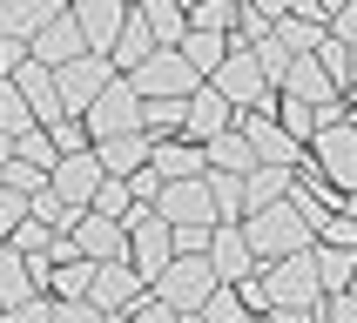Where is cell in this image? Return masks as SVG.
I'll use <instances>...</instances> for the list:
<instances>
[{"instance_id":"cell-40","label":"cell","mask_w":357,"mask_h":323,"mask_svg":"<svg viewBox=\"0 0 357 323\" xmlns=\"http://www.w3.org/2000/svg\"><path fill=\"white\" fill-rule=\"evenodd\" d=\"M0 182H7V189H20V196H40V189H47V168H34V162H7V168H0Z\"/></svg>"},{"instance_id":"cell-11","label":"cell","mask_w":357,"mask_h":323,"mask_svg":"<svg viewBox=\"0 0 357 323\" xmlns=\"http://www.w3.org/2000/svg\"><path fill=\"white\" fill-rule=\"evenodd\" d=\"M155 290H149V276H142L135 262H101L95 269V290H88V303L95 310H108V317H128L135 303H149Z\"/></svg>"},{"instance_id":"cell-9","label":"cell","mask_w":357,"mask_h":323,"mask_svg":"<svg viewBox=\"0 0 357 323\" xmlns=\"http://www.w3.org/2000/svg\"><path fill=\"white\" fill-rule=\"evenodd\" d=\"M108 81H115V61L108 54H81V61H68V68H54L61 115H88V108L108 95Z\"/></svg>"},{"instance_id":"cell-45","label":"cell","mask_w":357,"mask_h":323,"mask_svg":"<svg viewBox=\"0 0 357 323\" xmlns=\"http://www.w3.org/2000/svg\"><path fill=\"white\" fill-rule=\"evenodd\" d=\"M54 323H108V310H95V303H54Z\"/></svg>"},{"instance_id":"cell-36","label":"cell","mask_w":357,"mask_h":323,"mask_svg":"<svg viewBox=\"0 0 357 323\" xmlns=\"http://www.w3.org/2000/svg\"><path fill=\"white\" fill-rule=\"evenodd\" d=\"M317 61H324V74L337 81L344 95L357 88V61H351V47H344V40H324V47H317Z\"/></svg>"},{"instance_id":"cell-7","label":"cell","mask_w":357,"mask_h":323,"mask_svg":"<svg viewBox=\"0 0 357 323\" xmlns=\"http://www.w3.org/2000/svg\"><path fill=\"white\" fill-rule=\"evenodd\" d=\"M128 81L142 88V101H189V95L202 88V74L182 61V47H155V54L142 61Z\"/></svg>"},{"instance_id":"cell-26","label":"cell","mask_w":357,"mask_h":323,"mask_svg":"<svg viewBox=\"0 0 357 323\" xmlns=\"http://www.w3.org/2000/svg\"><path fill=\"white\" fill-rule=\"evenodd\" d=\"M270 34H277V47H283L290 61H303V54H317L324 40H331V27H317V20H303V14H283Z\"/></svg>"},{"instance_id":"cell-13","label":"cell","mask_w":357,"mask_h":323,"mask_svg":"<svg viewBox=\"0 0 357 323\" xmlns=\"http://www.w3.org/2000/svg\"><path fill=\"white\" fill-rule=\"evenodd\" d=\"M209 269H216V283H250L263 269L257 249H250V236H243V222H216V236H209Z\"/></svg>"},{"instance_id":"cell-50","label":"cell","mask_w":357,"mask_h":323,"mask_svg":"<svg viewBox=\"0 0 357 323\" xmlns=\"http://www.w3.org/2000/svg\"><path fill=\"white\" fill-rule=\"evenodd\" d=\"M243 7H250V14H263L270 27H277L283 14H297V0H243Z\"/></svg>"},{"instance_id":"cell-54","label":"cell","mask_w":357,"mask_h":323,"mask_svg":"<svg viewBox=\"0 0 357 323\" xmlns=\"http://www.w3.org/2000/svg\"><path fill=\"white\" fill-rule=\"evenodd\" d=\"M108 323H128V317H108Z\"/></svg>"},{"instance_id":"cell-51","label":"cell","mask_w":357,"mask_h":323,"mask_svg":"<svg viewBox=\"0 0 357 323\" xmlns=\"http://www.w3.org/2000/svg\"><path fill=\"white\" fill-rule=\"evenodd\" d=\"M270 323H324L317 310H270Z\"/></svg>"},{"instance_id":"cell-16","label":"cell","mask_w":357,"mask_h":323,"mask_svg":"<svg viewBox=\"0 0 357 323\" xmlns=\"http://www.w3.org/2000/svg\"><path fill=\"white\" fill-rule=\"evenodd\" d=\"M236 121H243V108H236V101H222L216 88L202 81L196 95H189V121H182V135H189V141H202V148H209V141H216V135H229Z\"/></svg>"},{"instance_id":"cell-49","label":"cell","mask_w":357,"mask_h":323,"mask_svg":"<svg viewBox=\"0 0 357 323\" xmlns=\"http://www.w3.org/2000/svg\"><path fill=\"white\" fill-rule=\"evenodd\" d=\"M331 40H344V47H357V0L344 7L337 20H331Z\"/></svg>"},{"instance_id":"cell-30","label":"cell","mask_w":357,"mask_h":323,"mask_svg":"<svg viewBox=\"0 0 357 323\" xmlns=\"http://www.w3.org/2000/svg\"><path fill=\"white\" fill-rule=\"evenodd\" d=\"M229 47H236L229 34H196V27H189V40H182V61H189L202 81H216V68L229 61Z\"/></svg>"},{"instance_id":"cell-38","label":"cell","mask_w":357,"mask_h":323,"mask_svg":"<svg viewBox=\"0 0 357 323\" xmlns=\"http://www.w3.org/2000/svg\"><path fill=\"white\" fill-rule=\"evenodd\" d=\"M27 216H34V196H20V189H7V182H0V236L14 242V229H20Z\"/></svg>"},{"instance_id":"cell-19","label":"cell","mask_w":357,"mask_h":323,"mask_svg":"<svg viewBox=\"0 0 357 323\" xmlns=\"http://www.w3.org/2000/svg\"><path fill=\"white\" fill-rule=\"evenodd\" d=\"M277 95L310 101V108H331V101H344V88L324 74V61H317V54H303V61H290V74H283V88H277Z\"/></svg>"},{"instance_id":"cell-35","label":"cell","mask_w":357,"mask_h":323,"mask_svg":"<svg viewBox=\"0 0 357 323\" xmlns=\"http://www.w3.org/2000/svg\"><path fill=\"white\" fill-rule=\"evenodd\" d=\"M250 317H257V310L243 303V290H236V283H222L216 297L202 303V323H250Z\"/></svg>"},{"instance_id":"cell-24","label":"cell","mask_w":357,"mask_h":323,"mask_svg":"<svg viewBox=\"0 0 357 323\" xmlns=\"http://www.w3.org/2000/svg\"><path fill=\"white\" fill-rule=\"evenodd\" d=\"M95 269H101V262H88V256L54 262V269H47V303H88V290H95Z\"/></svg>"},{"instance_id":"cell-33","label":"cell","mask_w":357,"mask_h":323,"mask_svg":"<svg viewBox=\"0 0 357 323\" xmlns=\"http://www.w3.org/2000/svg\"><path fill=\"white\" fill-rule=\"evenodd\" d=\"M182 121H189V101H149V108H142V135L149 141H176Z\"/></svg>"},{"instance_id":"cell-25","label":"cell","mask_w":357,"mask_h":323,"mask_svg":"<svg viewBox=\"0 0 357 323\" xmlns=\"http://www.w3.org/2000/svg\"><path fill=\"white\" fill-rule=\"evenodd\" d=\"M202 155H209V168H216V175H250V168H263V162H257V148L243 141V128L216 135L209 148H202Z\"/></svg>"},{"instance_id":"cell-3","label":"cell","mask_w":357,"mask_h":323,"mask_svg":"<svg viewBox=\"0 0 357 323\" xmlns=\"http://www.w3.org/2000/svg\"><path fill=\"white\" fill-rule=\"evenodd\" d=\"M303 175L317 182V189H331V196H357V115L337 121V128H324L317 141H310V168Z\"/></svg>"},{"instance_id":"cell-37","label":"cell","mask_w":357,"mask_h":323,"mask_svg":"<svg viewBox=\"0 0 357 323\" xmlns=\"http://www.w3.org/2000/svg\"><path fill=\"white\" fill-rule=\"evenodd\" d=\"M47 135H54V148H61V155H88V148H95V135H88V121H81V115H61Z\"/></svg>"},{"instance_id":"cell-6","label":"cell","mask_w":357,"mask_h":323,"mask_svg":"<svg viewBox=\"0 0 357 323\" xmlns=\"http://www.w3.org/2000/svg\"><path fill=\"white\" fill-rule=\"evenodd\" d=\"M142 108H149L142 88L128 74H115V81H108V95H101L81 121H88V135H95V148H101V141H115V135H142Z\"/></svg>"},{"instance_id":"cell-58","label":"cell","mask_w":357,"mask_h":323,"mask_svg":"<svg viewBox=\"0 0 357 323\" xmlns=\"http://www.w3.org/2000/svg\"><path fill=\"white\" fill-rule=\"evenodd\" d=\"M189 7H196V0H189Z\"/></svg>"},{"instance_id":"cell-15","label":"cell","mask_w":357,"mask_h":323,"mask_svg":"<svg viewBox=\"0 0 357 323\" xmlns=\"http://www.w3.org/2000/svg\"><path fill=\"white\" fill-rule=\"evenodd\" d=\"M155 209H162V222H176V229H216V202H209V175H202V182H169Z\"/></svg>"},{"instance_id":"cell-17","label":"cell","mask_w":357,"mask_h":323,"mask_svg":"<svg viewBox=\"0 0 357 323\" xmlns=\"http://www.w3.org/2000/svg\"><path fill=\"white\" fill-rule=\"evenodd\" d=\"M149 168L162 175V189H169V182H202V175H209V155H202V141L176 135V141H155Z\"/></svg>"},{"instance_id":"cell-31","label":"cell","mask_w":357,"mask_h":323,"mask_svg":"<svg viewBox=\"0 0 357 323\" xmlns=\"http://www.w3.org/2000/svg\"><path fill=\"white\" fill-rule=\"evenodd\" d=\"M209 202H216V222H243L250 216V175H216L209 168Z\"/></svg>"},{"instance_id":"cell-42","label":"cell","mask_w":357,"mask_h":323,"mask_svg":"<svg viewBox=\"0 0 357 323\" xmlns=\"http://www.w3.org/2000/svg\"><path fill=\"white\" fill-rule=\"evenodd\" d=\"M317 242H324V249H357V216H344V209H337V216H324Z\"/></svg>"},{"instance_id":"cell-34","label":"cell","mask_w":357,"mask_h":323,"mask_svg":"<svg viewBox=\"0 0 357 323\" xmlns=\"http://www.w3.org/2000/svg\"><path fill=\"white\" fill-rule=\"evenodd\" d=\"M81 216H88V209H68L54 189H40V196H34V222H47L54 236H75V229H81Z\"/></svg>"},{"instance_id":"cell-18","label":"cell","mask_w":357,"mask_h":323,"mask_svg":"<svg viewBox=\"0 0 357 323\" xmlns=\"http://www.w3.org/2000/svg\"><path fill=\"white\" fill-rule=\"evenodd\" d=\"M61 14H68V0H0V34L34 47V34H40V27H54Z\"/></svg>"},{"instance_id":"cell-32","label":"cell","mask_w":357,"mask_h":323,"mask_svg":"<svg viewBox=\"0 0 357 323\" xmlns=\"http://www.w3.org/2000/svg\"><path fill=\"white\" fill-rule=\"evenodd\" d=\"M290 189H297V175H290V168H270V162H263V168H250V216H257V209H270V202H290Z\"/></svg>"},{"instance_id":"cell-2","label":"cell","mask_w":357,"mask_h":323,"mask_svg":"<svg viewBox=\"0 0 357 323\" xmlns=\"http://www.w3.org/2000/svg\"><path fill=\"white\" fill-rule=\"evenodd\" d=\"M243 236H250L257 262H283V256H310L317 249V229L297 216V202H270L257 216H243Z\"/></svg>"},{"instance_id":"cell-46","label":"cell","mask_w":357,"mask_h":323,"mask_svg":"<svg viewBox=\"0 0 357 323\" xmlns=\"http://www.w3.org/2000/svg\"><path fill=\"white\" fill-rule=\"evenodd\" d=\"M128 189H135V202H142V209H155V202H162V175H155V168L128 175Z\"/></svg>"},{"instance_id":"cell-44","label":"cell","mask_w":357,"mask_h":323,"mask_svg":"<svg viewBox=\"0 0 357 323\" xmlns=\"http://www.w3.org/2000/svg\"><path fill=\"white\" fill-rule=\"evenodd\" d=\"M176 229V222H169ZM209 236L216 229H176V256H209Z\"/></svg>"},{"instance_id":"cell-48","label":"cell","mask_w":357,"mask_h":323,"mask_svg":"<svg viewBox=\"0 0 357 323\" xmlns=\"http://www.w3.org/2000/svg\"><path fill=\"white\" fill-rule=\"evenodd\" d=\"M324 323H357V297L344 290V297H324V310H317Z\"/></svg>"},{"instance_id":"cell-47","label":"cell","mask_w":357,"mask_h":323,"mask_svg":"<svg viewBox=\"0 0 357 323\" xmlns=\"http://www.w3.org/2000/svg\"><path fill=\"white\" fill-rule=\"evenodd\" d=\"M128 323H182V317H176L162 297H149V303H135V310H128Z\"/></svg>"},{"instance_id":"cell-1","label":"cell","mask_w":357,"mask_h":323,"mask_svg":"<svg viewBox=\"0 0 357 323\" xmlns=\"http://www.w3.org/2000/svg\"><path fill=\"white\" fill-rule=\"evenodd\" d=\"M243 303L270 317V310H317L324 303V283H317V262L310 256H283V262H263L257 276L243 283Z\"/></svg>"},{"instance_id":"cell-29","label":"cell","mask_w":357,"mask_h":323,"mask_svg":"<svg viewBox=\"0 0 357 323\" xmlns=\"http://www.w3.org/2000/svg\"><path fill=\"white\" fill-rule=\"evenodd\" d=\"M149 54H155V34H149V20H142V14H128V27H121V40H115V54H108V61H115V74H135Z\"/></svg>"},{"instance_id":"cell-57","label":"cell","mask_w":357,"mask_h":323,"mask_svg":"<svg viewBox=\"0 0 357 323\" xmlns=\"http://www.w3.org/2000/svg\"><path fill=\"white\" fill-rule=\"evenodd\" d=\"M351 297H357V283H351Z\"/></svg>"},{"instance_id":"cell-20","label":"cell","mask_w":357,"mask_h":323,"mask_svg":"<svg viewBox=\"0 0 357 323\" xmlns=\"http://www.w3.org/2000/svg\"><path fill=\"white\" fill-rule=\"evenodd\" d=\"M81 54H88V34H81L75 7H68L54 27H40V34H34V61H40V68H68V61H81Z\"/></svg>"},{"instance_id":"cell-21","label":"cell","mask_w":357,"mask_h":323,"mask_svg":"<svg viewBox=\"0 0 357 323\" xmlns=\"http://www.w3.org/2000/svg\"><path fill=\"white\" fill-rule=\"evenodd\" d=\"M75 249H81L88 262H128V229L88 209V216H81V229H75Z\"/></svg>"},{"instance_id":"cell-43","label":"cell","mask_w":357,"mask_h":323,"mask_svg":"<svg viewBox=\"0 0 357 323\" xmlns=\"http://www.w3.org/2000/svg\"><path fill=\"white\" fill-rule=\"evenodd\" d=\"M0 323H54V303L34 297V303H20V310H0Z\"/></svg>"},{"instance_id":"cell-56","label":"cell","mask_w":357,"mask_h":323,"mask_svg":"<svg viewBox=\"0 0 357 323\" xmlns=\"http://www.w3.org/2000/svg\"><path fill=\"white\" fill-rule=\"evenodd\" d=\"M182 323H202V317H182Z\"/></svg>"},{"instance_id":"cell-10","label":"cell","mask_w":357,"mask_h":323,"mask_svg":"<svg viewBox=\"0 0 357 323\" xmlns=\"http://www.w3.org/2000/svg\"><path fill=\"white\" fill-rule=\"evenodd\" d=\"M128 262L149 276V290H155V276L176 262V229L162 222V209H135V222H128Z\"/></svg>"},{"instance_id":"cell-5","label":"cell","mask_w":357,"mask_h":323,"mask_svg":"<svg viewBox=\"0 0 357 323\" xmlns=\"http://www.w3.org/2000/svg\"><path fill=\"white\" fill-rule=\"evenodd\" d=\"M222 283H216V269H209V256H176L169 269L155 276V297L176 310V317H202V303L216 297Z\"/></svg>"},{"instance_id":"cell-55","label":"cell","mask_w":357,"mask_h":323,"mask_svg":"<svg viewBox=\"0 0 357 323\" xmlns=\"http://www.w3.org/2000/svg\"><path fill=\"white\" fill-rule=\"evenodd\" d=\"M250 323H270V317H250Z\"/></svg>"},{"instance_id":"cell-23","label":"cell","mask_w":357,"mask_h":323,"mask_svg":"<svg viewBox=\"0 0 357 323\" xmlns=\"http://www.w3.org/2000/svg\"><path fill=\"white\" fill-rule=\"evenodd\" d=\"M95 155H101V168H108L115 182H128V175H142V168H149L155 141H149V135H115V141H101Z\"/></svg>"},{"instance_id":"cell-53","label":"cell","mask_w":357,"mask_h":323,"mask_svg":"<svg viewBox=\"0 0 357 323\" xmlns=\"http://www.w3.org/2000/svg\"><path fill=\"white\" fill-rule=\"evenodd\" d=\"M344 108H351V115H357V88H351V95H344Z\"/></svg>"},{"instance_id":"cell-4","label":"cell","mask_w":357,"mask_h":323,"mask_svg":"<svg viewBox=\"0 0 357 323\" xmlns=\"http://www.w3.org/2000/svg\"><path fill=\"white\" fill-rule=\"evenodd\" d=\"M236 128H243V141L257 148V162H270V168H290V175H303V168H310V148H303V141L277 121V108H250Z\"/></svg>"},{"instance_id":"cell-12","label":"cell","mask_w":357,"mask_h":323,"mask_svg":"<svg viewBox=\"0 0 357 323\" xmlns=\"http://www.w3.org/2000/svg\"><path fill=\"white\" fill-rule=\"evenodd\" d=\"M101 182H108V168H101V155L88 148V155H61V168L47 175V189H54L68 209H95Z\"/></svg>"},{"instance_id":"cell-28","label":"cell","mask_w":357,"mask_h":323,"mask_svg":"<svg viewBox=\"0 0 357 323\" xmlns=\"http://www.w3.org/2000/svg\"><path fill=\"white\" fill-rule=\"evenodd\" d=\"M34 128H40V115H34V101L20 95V81H0V135L27 141Z\"/></svg>"},{"instance_id":"cell-14","label":"cell","mask_w":357,"mask_h":323,"mask_svg":"<svg viewBox=\"0 0 357 323\" xmlns=\"http://www.w3.org/2000/svg\"><path fill=\"white\" fill-rule=\"evenodd\" d=\"M75 7V20H81V34H88V54H115V40H121V27H128V0H68Z\"/></svg>"},{"instance_id":"cell-41","label":"cell","mask_w":357,"mask_h":323,"mask_svg":"<svg viewBox=\"0 0 357 323\" xmlns=\"http://www.w3.org/2000/svg\"><path fill=\"white\" fill-rule=\"evenodd\" d=\"M20 162H34V168H47V175H54V168H61V148H54V135H47V128H34V135L20 141Z\"/></svg>"},{"instance_id":"cell-52","label":"cell","mask_w":357,"mask_h":323,"mask_svg":"<svg viewBox=\"0 0 357 323\" xmlns=\"http://www.w3.org/2000/svg\"><path fill=\"white\" fill-rule=\"evenodd\" d=\"M14 155H20V141H14V135H0V168H7Z\"/></svg>"},{"instance_id":"cell-27","label":"cell","mask_w":357,"mask_h":323,"mask_svg":"<svg viewBox=\"0 0 357 323\" xmlns=\"http://www.w3.org/2000/svg\"><path fill=\"white\" fill-rule=\"evenodd\" d=\"M310 262H317V283H324V297H344L357 283V249H310Z\"/></svg>"},{"instance_id":"cell-8","label":"cell","mask_w":357,"mask_h":323,"mask_svg":"<svg viewBox=\"0 0 357 323\" xmlns=\"http://www.w3.org/2000/svg\"><path fill=\"white\" fill-rule=\"evenodd\" d=\"M209 88H216L222 101H236L243 115H250V108H270V74H263V61H257V47H229V61H222L216 68V81H209Z\"/></svg>"},{"instance_id":"cell-22","label":"cell","mask_w":357,"mask_h":323,"mask_svg":"<svg viewBox=\"0 0 357 323\" xmlns=\"http://www.w3.org/2000/svg\"><path fill=\"white\" fill-rule=\"evenodd\" d=\"M135 14L149 20L155 47H182V40H189V0H142Z\"/></svg>"},{"instance_id":"cell-39","label":"cell","mask_w":357,"mask_h":323,"mask_svg":"<svg viewBox=\"0 0 357 323\" xmlns=\"http://www.w3.org/2000/svg\"><path fill=\"white\" fill-rule=\"evenodd\" d=\"M54 242H61V236L47 229V222H34V216L14 229V249H20V256H54Z\"/></svg>"}]
</instances>
